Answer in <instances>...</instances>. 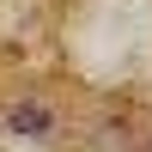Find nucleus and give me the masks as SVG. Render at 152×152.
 Masks as SVG:
<instances>
[{
	"label": "nucleus",
	"instance_id": "1",
	"mask_svg": "<svg viewBox=\"0 0 152 152\" xmlns=\"http://www.w3.org/2000/svg\"><path fill=\"white\" fill-rule=\"evenodd\" d=\"M6 128H12V134H24V140H43V134H49V110L37 104V97H24V104H12V110H6Z\"/></svg>",
	"mask_w": 152,
	"mask_h": 152
}]
</instances>
